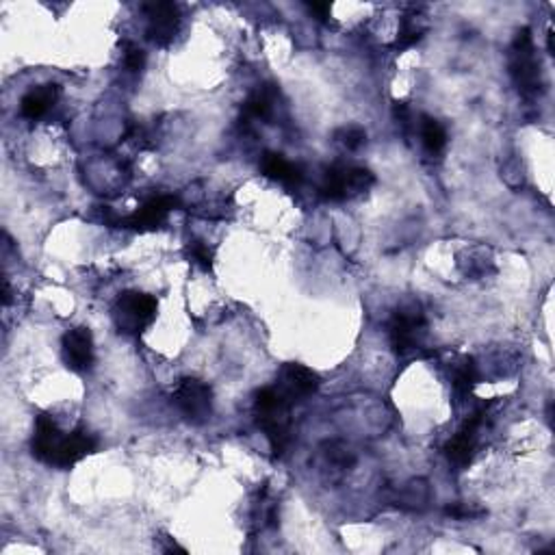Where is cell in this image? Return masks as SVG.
Masks as SVG:
<instances>
[{"mask_svg": "<svg viewBox=\"0 0 555 555\" xmlns=\"http://www.w3.org/2000/svg\"><path fill=\"white\" fill-rule=\"evenodd\" d=\"M256 415H259V426L267 434L271 449L276 456H285L291 445V403L280 395L276 386H267L256 393Z\"/></svg>", "mask_w": 555, "mask_h": 555, "instance_id": "obj_1", "label": "cell"}, {"mask_svg": "<svg viewBox=\"0 0 555 555\" xmlns=\"http://www.w3.org/2000/svg\"><path fill=\"white\" fill-rule=\"evenodd\" d=\"M156 309H159V304H156L153 295L126 291L115 302L113 321L124 335H141L154 321Z\"/></svg>", "mask_w": 555, "mask_h": 555, "instance_id": "obj_2", "label": "cell"}, {"mask_svg": "<svg viewBox=\"0 0 555 555\" xmlns=\"http://www.w3.org/2000/svg\"><path fill=\"white\" fill-rule=\"evenodd\" d=\"M174 403L186 421L202 426L211 418L213 412V393L204 382L195 377H185L174 391Z\"/></svg>", "mask_w": 555, "mask_h": 555, "instance_id": "obj_3", "label": "cell"}, {"mask_svg": "<svg viewBox=\"0 0 555 555\" xmlns=\"http://www.w3.org/2000/svg\"><path fill=\"white\" fill-rule=\"evenodd\" d=\"M509 70H512V77L517 80L518 92H523L525 95L540 92V65L536 63V57H534L529 29L518 31L517 39H514Z\"/></svg>", "mask_w": 555, "mask_h": 555, "instance_id": "obj_4", "label": "cell"}, {"mask_svg": "<svg viewBox=\"0 0 555 555\" xmlns=\"http://www.w3.org/2000/svg\"><path fill=\"white\" fill-rule=\"evenodd\" d=\"M388 336H391V345L397 354H408V352L417 350L426 336V319H423L418 306L397 311L388 324Z\"/></svg>", "mask_w": 555, "mask_h": 555, "instance_id": "obj_5", "label": "cell"}, {"mask_svg": "<svg viewBox=\"0 0 555 555\" xmlns=\"http://www.w3.org/2000/svg\"><path fill=\"white\" fill-rule=\"evenodd\" d=\"M278 391L289 403L309 400L312 393L319 388V376L304 365L286 362L278 373Z\"/></svg>", "mask_w": 555, "mask_h": 555, "instance_id": "obj_6", "label": "cell"}, {"mask_svg": "<svg viewBox=\"0 0 555 555\" xmlns=\"http://www.w3.org/2000/svg\"><path fill=\"white\" fill-rule=\"evenodd\" d=\"M148 16V39L156 46H170L180 27V13L174 3L144 4Z\"/></svg>", "mask_w": 555, "mask_h": 555, "instance_id": "obj_7", "label": "cell"}, {"mask_svg": "<svg viewBox=\"0 0 555 555\" xmlns=\"http://www.w3.org/2000/svg\"><path fill=\"white\" fill-rule=\"evenodd\" d=\"M63 362L68 369L85 373L94 365V336L87 327H72L63 335L62 341Z\"/></svg>", "mask_w": 555, "mask_h": 555, "instance_id": "obj_8", "label": "cell"}, {"mask_svg": "<svg viewBox=\"0 0 555 555\" xmlns=\"http://www.w3.org/2000/svg\"><path fill=\"white\" fill-rule=\"evenodd\" d=\"M65 434L59 430L57 423L53 421V417L42 415L37 417L35 421V434H33V456L37 458L39 462H46L50 467H54L59 456V449L63 445Z\"/></svg>", "mask_w": 555, "mask_h": 555, "instance_id": "obj_9", "label": "cell"}, {"mask_svg": "<svg viewBox=\"0 0 555 555\" xmlns=\"http://www.w3.org/2000/svg\"><path fill=\"white\" fill-rule=\"evenodd\" d=\"M178 206V200L171 198V195H156V198L148 200L144 206L128 217L122 220V226L135 230H153L156 226H161L165 221V217L170 215V211H174Z\"/></svg>", "mask_w": 555, "mask_h": 555, "instance_id": "obj_10", "label": "cell"}, {"mask_svg": "<svg viewBox=\"0 0 555 555\" xmlns=\"http://www.w3.org/2000/svg\"><path fill=\"white\" fill-rule=\"evenodd\" d=\"M482 412L473 415L467 423L458 430L456 436L447 443L445 453L449 462H453L456 467H467L473 460V451H476V441H477V427L482 423Z\"/></svg>", "mask_w": 555, "mask_h": 555, "instance_id": "obj_11", "label": "cell"}, {"mask_svg": "<svg viewBox=\"0 0 555 555\" xmlns=\"http://www.w3.org/2000/svg\"><path fill=\"white\" fill-rule=\"evenodd\" d=\"M95 447H98V438H95L94 434H89L87 430H83V427H77L74 432L65 434L63 445L59 449L54 467L59 468L74 467V464L83 460V458H87L89 453H94Z\"/></svg>", "mask_w": 555, "mask_h": 555, "instance_id": "obj_12", "label": "cell"}, {"mask_svg": "<svg viewBox=\"0 0 555 555\" xmlns=\"http://www.w3.org/2000/svg\"><path fill=\"white\" fill-rule=\"evenodd\" d=\"M261 170L267 178L278 180V183L300 185V180H302L300 168H295L294 163H289V161H286L282 154L267 153L261 161Z\"/></svg>", "mask_w": 555, "mask_h": 555, "instance_id": "obj_13", "label": "cell"}, {"mask_svg": "<svg viewBox=\"0 0 555 555\" xmlns=\"http://www.w3.org/2000/svg\"><path fill=\"white\" fill-rule=\"evenodd\" d=\"M54 100H57V87L54 85H42V87H35L24 95L22 103H20V111H22L24 118L37 120L53 107Z\"/></svg>", "mask_w": 555, "mask_h": 555, "instance_id": "obj_14", "label": "cell"}, {"mask_svg": "<svg viewBox=\"0 0 555 555\" xmlns=\"http://www.w3.org/2000/svg\"><path fill=\"white\" fill-rule=\"evenodd\" d=\"M321 191H324L326 198L330 200H343L347 198V195L354 194V189H352V168L336 165V168L327 170Z\"/></svg>", "mask_w": 555, "mask_h": 555, "instance_id": "obj_15", "label": "cell"}, {"mask_svg": "<svg viewBox=\"0 0 555 555\" xmlns=\"http://www.w3.org/2000/svg\"><path fill=\"white\" fill-rule=\"evenodd\" d=\"M274 98H276V92L269 87V85H267V87H259L254 94L250 95V98L245 100L244 113L247 115V118H254V120L269 118L271 107H274Z\"/></svg>", "mask_w": 555, "mask_h": 555, "instance_id": "obj_16", "label": "cell"}, {"mask_svg": "<svg viewBox=\"0 0 555 555\" xmlns=\"http://www.w3.org/2000/svg\"><path fill=\"white\" fill-rule=\"evenodd\" d=\"M421 137H423V145H426V150L430 154H441L443 150H445L447 133H445V128H443V124L436 122V120H432V118L423 120Z\"/></svg>", "mask_w": 555, "mask_h": 555, "instance_id": "obj_17", "label": "cell"}, {"mask_svg": "<svg viewBox=\"0 0 555 555\" xmlns=\"http://www.w3.org/2000/svg\"><path fill=\"white\" fill-rule=\"evenodd\" d=\"M477 385V369L473 365V360H464L460 367L456 369V377H453V386L460 395H468L473 391V386Z\"/></svg>", "mask_w": 555, "mask_h": 555, "instance_id": "obj_18", "label": "cell"}, {"mask_svg": "<svg viewBox=\"0 0 555 555\" xmlns=\"http://www.w3.org/2000/svg\"><path fill=\"white\" fill-rule=\"evenodd\" d=\"M189 254L202 269H211L213 267V250L202 241H189Z\"/></svg>", "mask_w": 555, "mask_h": 555, "instance_id": "obj_19", "label": "cell"}, {"mask_svg": "<svg viewBox=\"0 0 555 555\" xmlns=\"http://www.w3.org/2000/svg\"><path fill=\"white\" fill-rule=\"evenodd\" d=\"M341 144L350 150H358L367 141V133L360 126H350V128H343L339 133Z\"/></svg>", "mask_w": 555, "mask_h": 555, "instance_id": "obj_20", "label": "cell"}, {"mask_svg": "<svg viewBox=\"0 0 555 555\" xmlns=\"http://www.w3.org/2000/svg\"><path fill=\"white\" fill-rule=\"evenodd\" d=\"M124 63L130 72H139L145 65V53L139 46H128L124 54Z\"/></svg>", "mask_w": 555, "mask_h": 555, "instance_id": "obj_21", "label": "cell"}, {"mask_svg": "<svg viewBox=\"0 0 555 555\" xmlns=\"http://www.w3.org/2000/svg\"><path fill=\"white\" fill-rule=\"evenodd\" d=\"M327 458H330L335 464H339V467H352V464H354L352 451L343 445H332L330 451H327Z\"/></svg>", "mask_w": 555, "mask_h": 555, "instance_id": "obj_22", "label": "cell"}, {"mask_svg": "<svg viewBox=\"0 0 555 555\" xmlns=\"http://www.w3.org/2000/svg\"><path fill=\"white\" fill-rule=\"evenodd\" d=\"M447 514L453 518H473V517H482V509H471L467 506H453L447 508Z\"/></svg>", "mask_w": 555, "mask_h": 555, "instance_id": "obj_23", "label": "cell"}, {"mask_svg": "<svg viewBox=\"0 0 555 555\" xmlns=\"http://www.w3.org/2000/svg\"><path fill=\"white\" fill-rule=\"evenodd\" d=\"M309 9L312 13H317L319 20H326V18H330L332 4L330 3H312V4H309Z\"/></svg>", "mask_w": 555, "mask_h": 555, "instance_id": "obj_24", "label": "cell"}]
</instances>
